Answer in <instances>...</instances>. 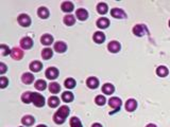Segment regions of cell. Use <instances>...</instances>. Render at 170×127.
I'll return each mask as SVG.
<instances>
[{"instance_id": "d590c367", "label": "cell", "mask_w": 170, "mask_h": 127, "mask_svg": "<svg viewBox=\"0 0 170 127\" xmlns=\"http://www.w3.org/2000/svg\"><path fill=\"white\" fill-rule=\"evenodd\" d=\"M0 50H1V55L2 56H6V55H9V53H11V51L12 50H10L9 49V47L6 45H0Z\"/></svg>"}, {"instance_id": "603a6c76", "label": "cell", "mask_w": 170, "mask_h": 127, "mask_svg": "<svg viewBox=\"0 0 170 127\" xmlns=\"http://www.w3.org/2000/svg\"><path fill=\"white\" fill-rule=\"evenodd\" d=\"M21 101H22V103H25V104L32 103V101H33V92L27 91V92H25V93H22Z\"/></svg>"}, {"instance_id": "30bf717a", "label": "cell", "mask_w": 170, "mask_h": 127, "mask_svg": "<svg viewBox=\"0 0 170 127\" xmlns=\"http://www.w3.org/2000/svg\"><path fill=\"white\" fill-rule=\"evenodd\" d=\"M86 85L88 88L91 89H96L99 87V80L95 76H89L86 80Z\"/></svg>"}, {"instance_id": "8992f818", "label": "cell", "mask_w": 170, "mask_h": 127, "mask_svg": "<svg viewBox=\"0 0 170 127\" xmlns=\"http://www.w3.org/2000/svg\"><path fill=\"white\" fill-rule=\"evenodd\" d=\"M59 74H60L59 69L56 68V67H49L45 72L46 77H47L48 80H56L57 76H59Z\"/></svg>"}, {"instance_id": "ba28073f", "label": "cell", "mask_w": 170, "mask_h": 127, "mask_svg": "<svg viewBox=\"0 0 170 127\" xmlns=\"http://www.w3.org/2000/svg\"><path fill=\"white\" fill-rule=\"evenodd\" d=\"M20 47L25 50H30L33 47V40H32V38L28 37V36L21 38V40H20Z\"/></svg>"}, {"instance_id": "83f0119b", "label": "cell", "mask_w": 170, "mask_h": 127, "mask_svg": "<svg viewBox=\"0 0 170 127\" xmlns=\"http://www.w3.org/2000/svg\"><path fill=\"white\" fill-rule=\"evenodd\" d=\"M52 56H53V51H52L51 48H45V49L42 51V57L45 61L50 59Z\"/></svg>"}, {"instance_id": "2e32d148", "label": "cell", "mask_w": 170, "mask_h": 127, "mask_svg": "<svg viewBox=\"0 0 170 127\" xmlns=\"http://www.w3.org/2000/svg\"><path fill=\"white\" fill-rule=\"evenodd\" d=\"M93 39L94 41H95L96 43H103L105 41V34L103 33V32H96L95 34H94L93 36Z\"/></svg>"}, {"instance_id": "ab89813d", "label": "cell", "mask_w": 170, "mask_h": 127, "mask_svg": "<svg viewBox=\"0 0 170 127\" xmlns=\"http://www.w3.org/2000/svg\"><path fill=\"white\" fill-rule=\"evenodd\" d=\"M146 127H157L155 125V124H152V123H150V124H148V125H147Z\"/></svg>"}, {"instance_id": "4316f807", "label": "cell", "mask_w": 170, "mask_h": 127, "mask_svg": "<svg viewBox=\"0 0 170 127\" xmlns=\"http://www.w3.org/2000/svg\"><path fill=\"white\" fill-rule=\"evenodd\" d=\"M21 123L25 126H32L33 123H35V119H34L32 115H25L21 119Z\"/></svg>"}, {"instance_id": "3957f363", "label": "cell", "mask_w": 170, "mask_h": 127, "mask_svg": "<svg viewBox=\"0 0 170 127\" xmlns=\"http://www.w3.org/2000/svg\"><path fill=\"white\" fill-rule=\"evenodd\" d=\"M32 103L34 104V106L41 108L45 105L46 101H45V98H44L41 93H38V92H33V101H32Z\"/></svg>"}, {"instance_id": "8fae6325", "label": "cell", "mask_w": 170, "mask_h": 127, "mask_svg": "<svg viewBox=\"0 0 170 127\" xmlns=\"http://www.w3.org/2000/svg\"><path fill=\"white\" fill-rule=\"evenodd\" d=\"M120 49H121L120 43L116 40L111 41V43H109V45H107V50H109L111 53H117L120 51Z\"/></svg>"}, {"instance_id": "d4e9b609", "label": "cell", "mask_w": 170, "mask_h": 127, "mask_svg": "<svg viewBox=\"0 0 170 127\" xmlns=\"http://www.w3.org/2000/svg\"><path fill=\"white\" fill-rule=\"evenodd\" d=\"M156 74L160 76V77H166V76L169 74L168 68L165 66H160L157 69H156Z\"/></svg>"}, {"instance_id": "4dcf8cb0", "label": "cell", "mask_w": 170, "mask_h": 127, "mask_svg": "<svg viewBox=\"0 0 170 127\" xmlns=\"http://www.w3.org/2000/svg\"><path fill=\"white\" fill-rule=\"evenodd\" d=\"M48 105L50 106L51 108H56L60 105V99L57 96H51L48 100Z\"/></svg>"}, {"instance_id": "74e56055", "label": "cell", "mask_w": 170, "mask_h": 127, "mask_svg": "<svg viewBox=\"0 0 170 127\" xmlns=\"http://www.w3.org/2000/svg\"><path fill=\"white\" fill-rule=\"evenodd\" d=\"M6 64L4 63H0V73L1 74H4V73L6 72Z\"/></svg>"}, {"instance_id": "cb8c5ba5", "label": "cell", "mask_w": 170, "mask_h": 127, "mask_svg": "<svg viewBox=\"0 0 170 127\" xmlns=\"http://www.w3.org/2000/svg\"><path fill=\"white\" fill-rule=\"evenodd\" d=\"M75 96H73V93L71 91H65L62 93V100H63L65 103H71L73 101Z\"/></svg>"}, {"instance_id": "ffe728a7", "label": "cell", "mask_w": 170, "mask_h": 127, "mask_svg": "<svg viewBox=\"0 0 170 127\" xmlns=\"http://www.w3.org/2000/svg\"><path fill=\"white\" fill-rule=\"evenodd\" d=\"M41 43L44 46H50L53 43V36L50 35V34H44L42 37H41Z\"/></svg>"}, {"instance_id": "ac0fdd59", "label": "cell", "mask_w": 170, "mask_h": 127, "mask_svg": "<svg viewBox=\"0 0 170 127\" xmlns=\"http://www.w3.org/2000/svg\"><path fill=\"white\" fill-rule=\"evenodd\" d=\"M61 9H62L63 12L70 13V12H72L73 11L75 6H73V3L72 2H70V1H64L63 3H62V6H61Z\"/></svg>"}, {"instance_id": "e575fe53", "label": "cell", "mask_w": 170, "mask_h": 127, "mask_svg": "<svg viewBox=\"0 0 170 127\" xmlns=\"http://www.w3.org/2000/svg\"><path fill=\"white\" fill-rule=\"evenodd\" d=\"M95 103L99 106H104L105 103H106V98H105L104 95H102V94H99V95L96 96Z\"/></svg>"}, {"instance_id": "f1b7e54d", "label": "cell", "mask_w": 170, "mask_h": 127, "mask_svg": "<svg viewBox=\"0 0 170 127\" xmlns=\"http://www.w3.org/2000/svg\"><path fill=\"white\" fill-rule=\"evenodd\" d=\"M49 90H50L51 93L56 94V93H59V92L61 91V86H60L59 83L52 82V83H50L49 84Z\"/></svg>"}, {"instance_id": "7a4b0ae2", "label": "cell", "mask_w": 170, "mask_h": 127, "mask_svg": "<svg viewBox=\"0 0 170 127\" xmlns=\"http://www.w3.org/2000/svg\"><path fill=\"white\" fill-rule=\"evenodd\" d=\"M109 105L111 106L112 108H113V111L110 112V114H113L114 112H116V111H118V110H120L121 105H122V101H121L119 98H117V96H114V98L110 99Z\"/></svg>"}, {"instance_id": "277c9868", "label": "cell", "mask_w": 170, "mask_h": 127, "mask_svg": "<svg viewBox=\"0 0 170 127\" xmlns=\"http://www.w3.org/2000/svg\"><path fill=\"white\" fill-rule=\"evenodd\" d=\"M133 34L138 36V37H141V36L148 34V29H147V27L144 24H136L133 28Z\"/></svg>"}, {"instance_id": "b9f144b4", "label": "cell", "mask_w": 170, "mask_h": 127, "mask_svg": "<svg viewBox=\"0 0 170 127\" xmlns=\"http://www.w3.org/2000/svg\"><path fill=\"white\" fill-rule=\"evenodd\" d=\"M169 27H170V20H169Z\"/></svg>"}, {"instance_id": "6da1fadb", "label": "cell", "mask_w": 170, "mask_h": 127, "mask_svg": "<svg viewBox=\"0 0 170 127\" xmlns=\"http://www.w3.org/2000/svg\"><path fill=\"white\" fill-rule=\"evenodd\" d=\"M69 111H70V109L68 106H61L53 115L54 123L59 124V125L63 124L64 122L66 121V119H67L68 114H69Z\"/></svg>"}, {"instance_id": "5b68a950", "label": "cell", "mask_w": 170, "mask_h": 127, "mask_svg": "<svg viewBox=\"0 0 170 127\" xmlns=\"http://www.w3.org/2000/svg\"><path fill=\"white\" fill-rule=\"evenodd\" d=\"M17 21H18V24L24 28H28L31 25V18H30V16L27 15V14H20V15L18 16Z\"/></svg>"}, {"instance_id": "9a60e30c", "label": "cell", "mask_w": 170, "mask_h": 127, "mask_svg": "<svg viewBox=\"0 0 170 127\" xmlns=\"http://www.w3.org/2000/svg\"><path fill=\"white\" fill-rule=\"evenodd\" d=\"M75 15H77V18L81 21H84L88 18V12H87L85 9H78L77 12H75Z\"/></svg>"}, {"instance_id": "8d00e7d4", "label": "cell", "mask_w": 170, "mask_h": 127, "mask_svg": "<svg viewBox=\"0 0 170 127\" xmlns=\"http://www.w3.org/2000/svg\"><path fill=\"white\" fill-rule=\"evenodd\" d=\"M9 84V80L6 77V76H1L0 77V88H6V86H8Z\"/></svg>"}, {"instance_id": "1f68e13d", "label": "cell", "mask_w": 170, "mask_h": 127, "mask_svg": "<svg viewBox=\"0 0 170 127\" xmlns=\"http://www.w3.org/2000/svg\"><path fill=\"white\" fill-rule=\"evenodd\" d=\"M64 24H65L66 25H68V27H71V25H73V24H75V17H73L72 15H70V14L66 15L65 17H64Z\"/></svg>"}, {"instance_id": "7bdbcfd3", "label": "cell", "mask_w": 170, "mask_h": 127, "mask_svg": "<svg viewBox=\"0 0 170 127\" xmlns=\"http://www.w3.org/2000/svg\"><path fill=\"white\" fill-rule=\"evenodd\" d=\"M19 127H24V126H19Z\"/></svg>"}, {"instance_id": "d6986e66", "label": "cell", "mask_w": 170, "mask_h": 127, "mask_svg": "<svg viewBox=\"0 0 170 127\" xmlns=\"http://www.w3.org/2000/svg\"><path fill=\"white\" fill-rule=\"evenodd\" d=\"M21 80L24 84H27V85H30L33 83L34 80V75L32 73H29V72H26L21 75Z\"/></svg>"}, {"instance_id": "44dd1931", "label": "cell", "mask_w": 170, "mask_h": 127, "mask_svg": "<svg viewBox=\"0 0 170 127\" xmlns=\"http://www.w3.org/2000/svg\"><path fill=\"white\" fill-rule=\"evenodd\" d=\"M102 92L104 94H107V95H111V94H113L114 92H115L114 85L110 84V83H107V84H104L102 86Z\"/></svg>"}, {"instance_id": "5bb4252c", "label": "cell", "mask_w": 170, "mask_h": 127, "mask_svg": "<svg viewBox=\"0 0 170 127\" xmlns=\"http://www.w3.org/2000/svg\"><path fill=\"white\" fill-rule=\"evenodd\" d=\"M54 51L57 53H64L67 51V45L64 41H56L54 43Z\"/></svg>"}, {"instance_id": "f35d334b", "label": "cell", "mask_w": 170, "mask_h": 127, "mask_svg": "<svg viewBox=\"0 0 170 127\" xmlns=\"http://www.w3.org/2000/svg\"><path fill=\"white\" fill-rule=\"evenodd\" d=\"M91 127H102V125H101L100 123H94Z\"/></svg>"}, {"instance_id": "60d3db41", "label": "cell", "mask_w": 170, "mask_h": 127, "mask_svg": "<svg viewBox=\"0 0 170 127\" xmlns=\"http://www.w3.org/2000/svg\"><path fill=\"white\" fill-rule=\"evenodd\" d=\"M36 127H47L46 125H44V124H40V125H37Z\"/></svg>"}, {"instance_id": "e0dca14e", "label": "cell", "mask_w": 170, "mask_h": 127, "mask_svg": "<svg viewBox=\"0 0 170 127\" xmlns=\"http://www.w3.org/2000/svg\"><path fill=\"white\" fill-rule=\"evenodd\" d=\"M37 15H38V17L42 18V19H47V18L50 16L49 10H48L46 6H41V8H38V10H37Z\"/></svg>"}, {"instance_id": "d6a6232c", "label": "cell", "mask_w": 170, "mask_h": 127, "mask_svg": "<svg viewBox=\"0 0 170 127\" xmlns=\"http://www.w3.org/2000/svg\"><path fill=\"white\" fill-rule=\"evenodd\" d=\"M69 124H70V127H83V125H82V123H81V121H80V119H79V118H77V117L70 118Z\"/></svg>"}, {"instance_id": "7c38bea8", "label": "cell", "mask_w": 170, "mask_h": 127, "mask_svg": "<svg viewBox=\"0 0 170 127\" xmlns=\"http://www.w3.org/2000/svg\"><path fill=\"white\" fill-rule=\"evenodd\" d=\"M137 108V102L134 99H129L126 102V110L129 112H133Z\"/></svg>"}, {"instance_id": "484cf974", "label": "cell", "mask_w": 170, "mask_h": 127, "mask_svg": "<svg viewBox=\"0 0 170 127\" xmlns=\"http://www.w3.org/2000/svg\"><path fill=\"white\" fill-rule=\"evenodd\" d=\"M107 11H109V6H107V4L105 3V2H100V3H98L97 12L99 13L100 15H105V14L107 13Z\"/></svg>"}, {"instance_id": "7402d4cb", "label": "cell", "mask_w": 170, "mask_h": 127, "mask_svg": "<svg viewBox=\"0 0 170 127\" xmlns=\"http://www.w3.org/2000/svg\"><path fill=\"white\" fill-rule=\"evenodd\" d=\"M110 25V20L106 17H101L97 20V27L99 29H106Z\"/></svg>"}, {"instance_id": "9c48e42d", "label": "cell", "mask_w": 170, "mask_h": 127, "mask_svg": "<svg viewBox=\"0 0 170 127\" xmlns=\"http://www.w3.org/2000/svg\"><path fill=\"white\" fill-rule=\"evenodd\" d=\"M11 56H12V58L15 59V61H20V59L24 57V52H22V50L20 49V48L15 47V48H13L12 51H11Z\"/></svg>"}, {"instance_id": "52a82bcc", "label": "cell", "mask_w": 170, "mask_h": 127, "mask_svg": "<svg viewBox=\"0 0 170 127\" xmlns=\"http://www.w3.org/2000/svg\"><path fill=\"white\" fill-rule=\"evenodd\" d=\"M111 15L113 16L114 18H117V19H122V18H127V14L125 13V11L121 10L119 8H114L111 10Z\"/></svg>"}, {"instance_id": "f546056e", "label": "cell", "mask_w": 170, "mask_h": 127, "mask_svg": "<svg viewBox=\"0 0 170 127\" xmlns=\"http://www.w3.org/2000/svg\"><path fill=\"white\" fill-rule=\"evenodd\" d=\"M47 87V83L44 80H38L35 82V89H37L38 91H44Z\"/></svg>"}, {"instance_id": "836d02e7", "label": "cell", "mask_w": 170, "mask_h": 127, "mask_svg": "<svg viewBox=\"0 0 170 127\" xmlns=\"http://www.w3.org/2000/svg\"><path fill=\"white\" fill-rule=\"evenodd\" d=\"M65 87L67 89H72V88H75V85H77V83H75V78H72V77H68V78H66L65 80Z\"/></svg>"}, {"instance_id": "4fadbf2b", "label": "cell", "mask_w": 170, "mask_h": 127, "mask_svg": "<svg viewBox=\"0 0 170 127\" xmlns=\"http://www.w3.org/2000/svg\"><path fill=\"white\" fill-rule=\"evenodd\" d=\"M29 68L32 72H40V71L43 69V64L41 63L40 61H33L30 63Z\"/></svg>"}]
</instances>
